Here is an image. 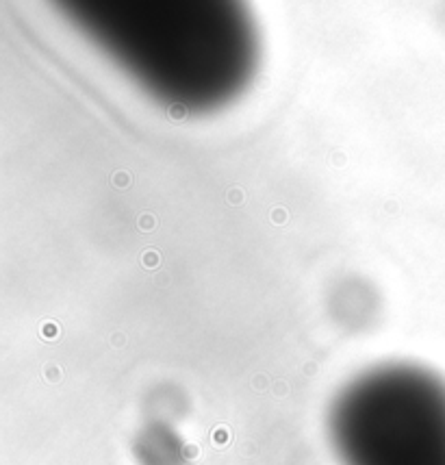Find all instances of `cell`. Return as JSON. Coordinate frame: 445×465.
Here are the masks:
<instances>
[{
	"label": "cell",
	"instance_id": "6da1fadb",
	"mask_svg": "<svg viewBox=\"0 0 445 465\" xmlns=\"http://www.w3.org/2000/svg\"><path fill=\"white\" fill-rule=\"evenodd\" d=\"M341 465H445V381L415 363L363 372L328 415Z\"/></svg>",
	"mask_w": 445,
	"mask_h": 465
}]
</instances>
